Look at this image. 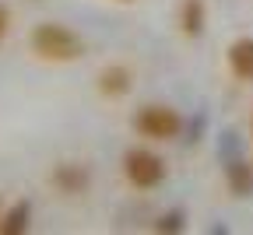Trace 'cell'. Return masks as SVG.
I'll return each instance as SVG.
<instances>
[{
	"mask_svg": "<svg viewBox=\"0 0 253 235\" xmlns=\"http://www.w3.org/2000/svg\"><path fill=\"white\" fill-rule=\"evenodd\" d=\"M134 88V74L126 71L123 63H109L106 71L99 74V95L109 98V102H116V98H126Z\"/></svg>",
	"mask_w": 253,
	"mask_h": 235,
	"instance_id": "cell-5",
	"label": "cell"
},
{
	"mask_svg": "<svg viewBox=\"0 0 253 235\" xmlns=\"http://www.w3.org/2000/svg\"><path fill=\"white\" fill-rule=\"evenodd\" d=\"M7 28H11V11H7L4 4H0V39L7 36Z\"/></svg>",
	"mask_w": 253,
	"mask_h": 235,
	"instance_id": "cell-11",
	"label": "cell"
},
{
	"mask_svg": "<svg viewBox=\"0 0 253 235\" xmlns=\"http://www.w3.org/2000/svg\"><path fill=\"white\" fill-rule=\"evenodd\" d=\"M32 53L49 63H74L84 56V39L60 21H42L32 28Z\"/></svg>",
	"mask_w": 253,
	"mask_h": 235,
	"instance_id": "cell-1",
	"label": "cell"
},
{
	"mask_svg": "<svg viewBox=\"0 0 253 235\" xmlns=\"http://www.w3.org/2000/svg\"><path fill=\"white\" fill-rule=\"evenodd\" d=\"M134 130L148 141H176L183 133V116L172 106H144L134 113Z\"/></svg>",
	"mask_w": 253,
	"mask_h": 235,
	"instance_id": "cell-3",
	"label": "cell"
},
{
	"mask_svg": "<svg viewBox=\"0 0 253 235\" xmlns=\"http://www.w3.org/2000/svg\"><path fill=\"white\" fill-rule=\"evenodd\" d=\"M49 183L63 193V196H78L91 186V169L84 161H60L56 169L49 172Z\"/></svg>",
	"mask_w": 253,
	"mask_h": 235,
	"instance_id": "cell-4",
	"label": "cell"
},
{
	"mask_svg": "<svg viewBox=\"0 0 253 235\" xmlns=\"http://www.w3.org/2000/svg\"><path fill=\"white\" fill-rule=\"evenodd\" d=\"M120 4H130V0H120Z\"/></svg>",
	"mask_w": 253,
	"mask_h": 235,
	"instance_id": "cell-12",
	"label": "cell"
},
{
	"mask_svg": "<svg viewBox=\"0 0 253 235\" xmlns=\"http://www.w3.org/2000/svg\"><path fill=\"white\" fill-rule=\"evenodd\" d=\"M225 60H229V71H232L236 81H253V36L236 39L229 46Z\"/></svg>",
	"mask_w": 253,
	"mask_h": 235,
	"instance_id": "cell-6",
	"label": "cell"
},
{
	"mask_svg": "<svg viewBox=\"0 0 253 235\" xmlns=\"http://www.w3.org/2000/svg\"><path fill=\"white\" fill-rule=\"evenodd\" d=\"M123 176L134 190H155L166 179V158L148 148H130L123 155Z\"/></svg>",
	"mask_w": 253,
	"mask_h": 235,
	"instance_id": "cell-2",
	"label": "cell"
},
{
	"mask_svg": "<svg viewBox=\"0 0 253 235\" xmlns=\"http://www.w3.org/2000/svg\"><path fill=\"white\" fill-rule=\"evenodd\" d=\"M183 228H186L183 211H166L162 218L155 221V232H162V235H176V232H183Z\"/></svg>",
	"mask_w": 253,
	"mask_h": 235,
	"instance_id": "cell-10",
	"label": "cell"
},
{
	"mask_svg": "<svg viewBox=\"0 0 253 235\" xmlns=\"http://www.w3.org/2000/svg\"><path fill=\"white\" fill-rule=\"evenodd\" d=\"M225 183L236 196H253V165L246 158H232L225 165Z\"/></svg>",
	"mask_w": 253,
	"mask_h": 235,
	"instance_id": "cell-9",
	"label": "cell"
},
{
	"mask_svg": "<svg viewBox=\"0 0 253 235\" xmlns=\"http://www.w3.org/2000/svg\"><path fill=\"white\" fill-rule=\"evenodd\" d=\"M0 214H4V211H0Z\"/></svg>",
	"mask_w": 253,
	"mask_h": 235,
	"instance_id": "cell-13",
	"label": "cell"
},
{
	"mask_svg": "<svg viewBox=\"0 0 253 235\" xmlns=\"http://www.w3.org/2000/svg\"><path fill=\"white\" fill-rule=\"evenodd\" d=\"M32 225V204L28 200H14V204L0 214V235H25Z\"/></svg>",
	"mask_w": 253,
	"mask_h": 235,
	"instance_id": "cell-8",
	"label": "cell"
},
{
	"mask_svg": "<svg viewBox=\"0 0 253 235\" xmlns=\"http://www.w3.org/2000/svg\"><path fill=\"white\" fill-rule=\"evenodd\" d=\"M208 28V4L204 0H183L179 7V32L186 39H201Z\"/></svg>",
	"mask_w": 253,
	"mask_h": 235,
	"instance_id": "cell-7",
	"label": "cell"
}]
</instances>
